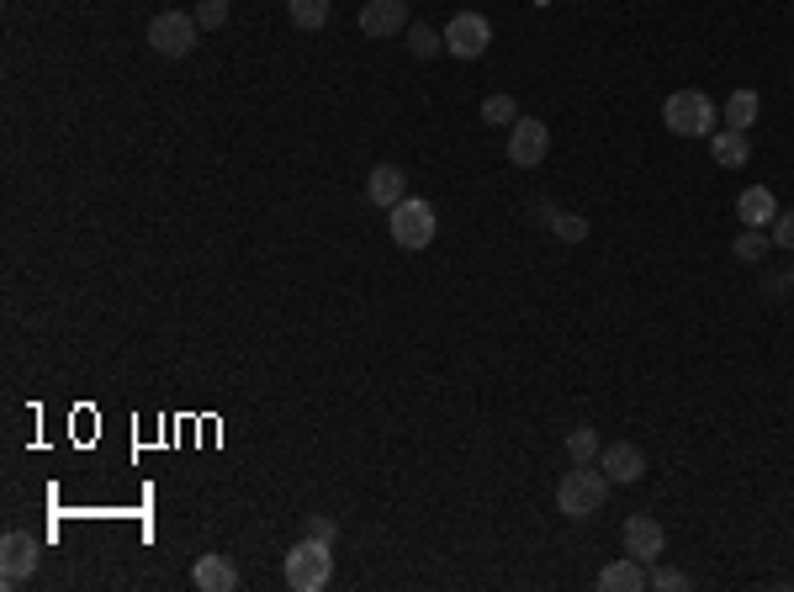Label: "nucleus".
<instances>
[{
  "label": "nucleus",
  "mask_w": 794,
  "mask_h": 592,
  "mask_svg": "<svg viewBox=\"0 0 794 592\" xmlns=\"http://www.w3.org/2000/svg\"><path fill=\"white\" fill-rule=\"evenodd\" d=\"M604 498H610V476L593 471V466H572L562 476V487H556V508L567 519H593L604 508Z\"/></svg>",
  "instance_id": "nucleus-2"
},
{
  "label": "nucleus",
  "mask_w": 794,
  "mask_h": 592,
  "mask_svg": "<svg viewBox=\"0 0 794 592\" xmlns=\"http://www.w3.org/2000/svg\"><path fill=\"white\" fill-rule=\"evenodd\" d=\"M551 217H556V207H551V202H541V207H530V223H551Z\"/></svg>",
  "instance_id": "nucleus-28"
},
{
  "label": "nucleus",
  "mask_w": 794,
  "mask_h": 592,
  "mask_svg": "<svg viewBox=\"0 0 794 592\" xmlns=\"http://www.w3.org/2000/svg\"><path fill=\"white\" fill-rule=\"evenodd\" d=\"M551 228H556V238H567V243H582V238H588V217H578V212H556Z\"/></svg>",
  "instance_id": "nucleus-23"
},
{
  "label": "nucleus",
  "mask_w": 794,
  "mask_h": 592,
  "mask_svg": "<svg viewBox=\"0 0 794 592\" xmlns=\"http://www.w3.org/2000/svg\"><path fill=\"white\" fill-rule=\"evenodd\" d=\"M408 48H413V59H434V54H445V32L413 22V32H408Z\"/></svg>",
  "instance_id": "nucleus-22"
},
{
  "label": "nucleus",
  "mask_w": 794,
  "mask_h": 592,
  "mask_svg": "<svg viewBox=\"0 0 794 592\" xmlns=\"http://www.w3.org/2000/svg\"><path fill=\"white\" fill-rule=\"evenodd\" d=\"M366 196H371V207L393 212L397 202L408 196V180H402V170H397V164H376V170H371V180H366Z\"/></svg>",
  "instance_id": "nucleus-14"
},
{
  "label": "nucleus",
  "mask_w": 794,
  "mask_h": 592,
  "mask_svg": "<svg viewBox=\"0 0 794 592\" xmlns=\"http://www.w3.org/2000/svg\"><path fill=\"white\" fill-rule=\"evenodd\" d=\"M773 243H779V249H794V212H779V217H773Z\"/></svg>",
  "instance_id": "nucleus-26"
},
{
  "label": "nucleus",
  "mask_w": 794,
  "mask_h": 592,
  "mask_svg": "<svg viewBox=\"0 0 794 592\" xmlns=\"http://www.w3.org/2000/svg\"><path fill=\"white\" fill-rule=\"evenodd\" d=\"M32 571H37V539L22 534V530H11L0 539V577H5V582H22Z\"/></svg>",
  "instance_id": "nucleus-9"
},
{
  "label": "nucleus",
  "mask_w": 794,
  "mask_h": 592,
  "mask_svg": "<svg viewBox=\"0 0 794 592\" xmlns=\"http://www.w3.org/2000/svg\"><path fill=\"white\" fill-rule=\"evenodd\" d=\"M196 32H202V22L191 11H159L149 22V48L159 59H185L196 48Z\"/></svg>",
  "instance_id": "nucleus-4"
},
{
  "label": "nucleus",
  "mask_w": 794,
  "mask_h": 592,
  "mask_svg": "<svg viewBox=\"0 0 794 592\" xmlns=\"http://www.w3.org/2000/svg\"><path fill=\"white\" fill-rule=\"evenodd\" d=\"M736 217H741L747 228H773V217H779L773 191H768V185H747V191L736 196Z\"/></svg>",
  "instance_id": "nucleus-13"
},
{
  "label": "nucleus",
  "mask_w": 794,
  "mask_h": 592,
  "mask_svg": "<svg viewBox=\"0 0 794 592\" xmlns=\"http://www.w3.org/2000/svg\"><path fill=\"white\" fill-rule=\"evenodd\" d=\"M191 582L202 592H234L239 588V566L228 561V556H202V561L191 566Z\"/></svg>",
  "instance_id": "nucleus-12"
},
{
  "label": "nucleus",
  "mask_w": 794,
  "mask_h": 592,
  "mask_svg": "<svg viewBox=\"0 0 794 592\" xmlns=\"http://www.w3.org/2000/svg\"><path fill=\"white\" fill-rule=\"evenodd\" d=\"M191 16L202 22V32H217L223 22H228V0H202V5H196Z\"/></svg>",
  "instance_id": "nucleus-24"
},
{
  "label": "nucleus",
  "mask_w": 794,
  "mask_h": 592,
  "mask_svg": "<svg viewBox=\"0 0 794 592\" xmlns=\"http://www.w3.org/2000/svg\"><path fill=\"white\" fill-rule=\"evenodd\" d=\"M773 249V238L763 234V228H747V234L731 243V254L741 260V265H763V254Z\"/></svg>",
  "instance_id": "nucleus-20"
},
{
  "label": "nucleus",
  "mask_w": 794,
  "mask_h": 592,
  "mask_svg": "<svg viewBox=\"0 0 794 592\" xmlns=\"http://www.w3.org/2000/svg\"><path fill=\"white\" fill-rule=\"evenodd\" d=\"M334 577V545L329 539H313L307 534L303 545L286 550V588L292 592H324Z\"/></svg>",
  "instance_id": "nucleus-1"
},
{
  "label": "nucleus",
  "mask_w": 794,
  "mask_h": 592,
  "mask_svg": "<svg viewBox=\"0 0 794 592\" xmlns=\"http://www.w3.org/2000/svg\"><path fill=\"white\" fill-rule=\"evenodd\" d=\"M286 16H292V27L318 32V27H329V16H334V0H286Z\"/></svg>",
  "instance_id": "nucleus-17"
},
{
  "label": "nucleus",
  "mask_w": 794,
  "mask_h": 592,
  "mask_svg": "<svg viewBox=\"0 0 794 592\" xmlns=\"http://www.w3.org/2000/svg\"><path fill=\"white\" fill-rule=\"evenodd\" d=\"M546 148H551V133L541 117H520L509 127V159H514L520 170H535V164L546 159Z\"/></svg>",
  "instance_id": "nucleus-8"
},
{
  "label": "nucleus",
  "mask_w": 794,
  "mask_h": 592,
  "mask_svg": "<svg viewBox=\"0 0 794 592\" xmlns=\"http://www.w3.org/2000/svg\"><path fill=\"white\" fill-rule=\"evenodd\" d=\"M790 281H794V270H790Z\"/></svg>",
  "instance_id": "nucleus-29"
},
{
  "label": "nucleus",
  "mask_w": 794,
  "mask_h": 592,
  "mask_svg": "<svg viewBox=\"0 0 794 592\" xmlns=\"http://www.w3.org/2000/svg\"><path fill=\"white\" fill-rule=\"evenodd\" d=\"M599 466H604V476H610L614 487H631V481L646 476V455H642V444H604Z\"/></svg>",
  "instance_id": "nucleus-10"
},
{
  "label": "nucleus",
  "mask_w": 794,
  "mask_h": 592,
  "mask_svg": "<svg viewBox=\"0 0 794 592\" xmlns=\"http://www.w3.org/2000/svg\"><path fill=\"white\" fill-rule=\"evenodd\" d=\"M710 153H715V164L741 170V164H747V153H752V144H747V133H741V127H715V133H710Z\"/></svg>",
  "instance_id": "nucleus-16"
},
{
  "label": "nucleus",
  "mask_w": 794,
  "mask_h": 592,
  "mask_svg": "<svg viewBox=\"0 0 794 592\" xmlns=\"http://www.w3.org/2000/svg\"><path fill=\"white\" fill-rule=\"evenodd\" d=\"M620 545H625V556H636L642 566H651L662 550H668V534H662V524H657L651 513H631L625 530H620Z\"/></svg>",
  "instance_id": "nucleus-7"
},
{
  "label": "nucleus",
  "mask_w": 794,
  "mask_h": 592,
  "mask_svg": "<svg viewBox=\"0 0 794 592\" xmlns=\"http://www.w3.org/2000/svg\"><path fill=\"white\" fill-rule=\"evenodd\" d=\"M393 243L408 249V254L429 249V243H434V207L419 202V196H402L393 207Z\"/></svg>",
  "instance_id": "nucleus-5"
},
{
  "label": "nucleus",
  "mask_w": 794,
  "mask_h": 592,
  "mask_svg": "<svg viewBox=\"0 0 794 592\" xmlns=\"http://www.w3.org/2000/svg\"><path fill=\"white\" fill-rule=\"evenodd\" d=\"M307 534H313V539H329V545H334V539H339L334 519H324V513H307Z\"/></svg>",
  "instance_id": "nucleus-27"
},
{
  "label": "nucleus",
  "mask_w": 794,
  "mask_h": 592,
  "mask_svg": "<svg viewBox=\"0 0 794 592\" xmlns=\"http://www.w3.org/2000/svg\"><path fill=\"white\" fill-rule=\"evenodd\" d=\"M646 582H651V577L642 571L636 556H620V561H610L599 571V592H642Z\"/></svg>",
  "instance_id": "nucleus-15"
},
{
  "label": "nucleus",
  "mask_w": 794,
  "mask_h": 592,
  "mask_svg": "<svg viewBox=\"0 0 794 592\" xmlns=\"http://www.w3.org/2000/svg\"><path fill=\"white\" fill-rule=\"evenodd\" d=\"M758 112H763L758 90H731V95H726V127H741V133H752Z\"/></svg>",
  "instance_id": "nucleus-18"
},
{
  "label": "nucleus",
  "mask_w": 794,
  "mask_h": 592,
  "mask_svg": "<svg viewBox=\"0 0 794 592\" xmlns=\"http://www.w3.org/2000/svg\"><path fill=\"white\" fill-rule=\"evenodd\" d=\"M662 122L678 138H710L715 133V101L704 90H672L662 101Z\"/></svg>",
  "instance_id": "nucleus-3"
},
{
  "label": "nucleus",
  "mask_w": 794,
  "mask_h": 592,
  "mask_svg": "<svg viewBox=\"0 0 794 592\" xmlns=\"http://www.w3.org/2000/svg\"><path fill=\"white\" fill-rule=\"evenodd\" d=\"M492 43V22L483 11H456L451 16V27H445V54H456V59H483Z\"/></svg>",
  "instance_id": "nucleus-6"
},
{
  "label": "nucleus",
  "mask_w": 794,
  "mask_h": 592,
  "mask_svg": "<svg viewBox=\"0 0 794 592\" xmlns=\"http://www.w3.org/2000/svg\"><path fill=\"white\" fill-rule=\"evenodd\" d=\"M651 588L657 592H689V577L672 571V566H662V571H651Z\"/></svg>",
  "instance_id": "nucleus-25"
},
{
  "label": "nucleus",
  "mask_w": 794,
  "mask_h": 592,
  "mask_svg": "<svg viewBox=\"0 0 794 592\" xmlns=\"http://www.w3.org/2000/svg\"><path fill=\"white\" fill-rule=\"evenodd\" d=\"M483 122H488V127H514V122H520L514 95H503V90H498V95H488V101H483Z\"/></svg>",
  "instance_id": "nucleus-21"
},
{
  "label": "nucleus",
  "mask_w": 794,
  "mask_h": 592,
  "mask_svg": "<svg viewBox=\"0 0 794 592\" xmlns=\"http://www.w3.org/2000/svg\"><path fill=\"white\" fill-rule=\"evenodd\" d=\"M599 434H593V423H578L572 434H567V455H572V466H593L599 460Z\"/></svg>",
  "instance_id": "nucleus-19"
},
{
  "label": "nucleus",
  "mask_w": 794,
  "mask_h": 592,
  "mask_svg": "<svg viewBox=\"0 0 794 592\" xmlns=\"http://www.w3.org/2000/svg\"><path fill=\"white\" fill-rule=\"evenodd\" d=\"M408 27V0H366L361 5V32L366 37H393Z\"/></svg>",
  "instance_id": "nucleus-11"
}]
</instances>
